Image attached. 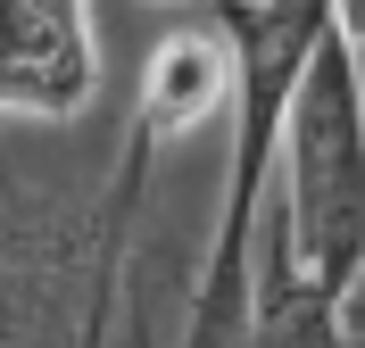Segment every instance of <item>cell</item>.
<instances>
[{
    "instance_id": "obj_1",
    "label": "cell",
    "mask_w": 365,
    "mask_h": 348,
    "mask_svg": "<svg viewBox=\"0 0 365 348\" xmlns=\"http://www.w3.org/2000/svg\"><path fill=\"white\" fill-rule=\"evenodd\" d=\"M232 42V158H225V199H216V232H207V257L191 274V315H182V348H241L257 315V224H266V199L282 183V141H291V108L299 83L316 67L324 33H332V9H250V0H225L216 9Z\"/></svg>"
},
{
    "instance_id": "obj_2",
    "label": "cell",
    "mask_w": 365,
    "mask_h": 348,
    "mask_svg": "<svg viewBox=\"0 0 365 348\" xmlns=\"http://www.w3.org/2000/svg\"><path fill=\"white\" fill-rule=\"evenodd\" d=\"M357 274H365V58L332 25L291 108L257 282H282L316 307H349Z\"/></svg>"
},
{
    "instance_id": "obj_3",
    "label": "cell",
    "mask_w": 365,
    "mask_h": 348,
    "mask_svg": "<svg viewBox=\"0 0 365 348\" xmlns=\"http://www.w3.org/2000/svg\"><path fill=\"white\" fill-rule=\"evenodd\" d=\"M100 100V25L75 0H17L0 42V108L17 125H75Z\"/></svg>"
},
{
    "instance_id": "obj_4",
    "label": "cell",
    "mask_w": 365,
    "mask_h": 348,
    "mask_svg": "<svg viewBox=\"0 0 365 348\" xmlns=\"http://www.w3.org/2000/svg\"><path fill=\"white\" fill-rule=\"evenodd\" d=\"M341 332H349V348H365V274H357V290H349V307H341Z\"/></svg>"
},
{
    "instance_id": "obj_5",
    "label": "cell",
    "mask_w": 365,
    "mask_h": 348,
    "mask_svg": "<svg viewBox=\"0 0 365 348\" xmlns=\"http://www.w3.org/2000/svg\"><path fill=\"white\" fill-rule=\"evenodd\" d=\"M332 25H341L349 42H357V58H365V0H349V9H332Z\"/></svg>"
}]
</instances>
